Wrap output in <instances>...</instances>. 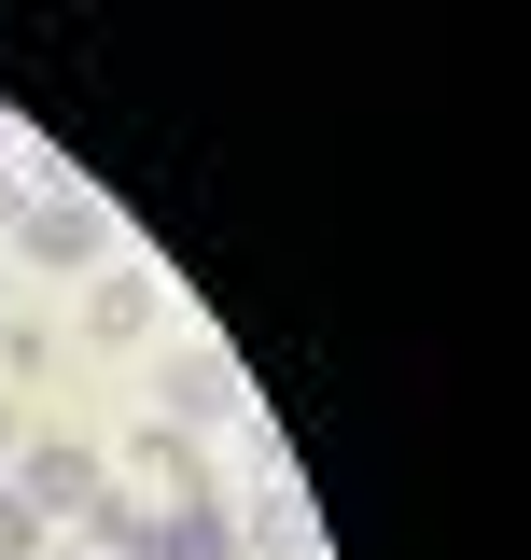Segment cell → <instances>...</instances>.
<instances>
[{
	"instance_id": "cell-1",
	"label": "cell",
	"mask_w": 531,
	"mask_h": 560,
	"mask_svg": "<svg viewBox=\"0 0 531 560\" xmlns=\"http://www.w3.org/2000/svg\"><path fill=\"white\" fill-rule=\"evenodd\" d=\"M14 253H28L43 280H98L127 238H113V210L84 197V183H28V210H14Z\"/></svg>"
},
{
	"instance_id": "cell-2",
	"label": "cell",
	"mask_w": 531,
	"mask_h": 560,
	"mask_svg": "<svg viewBox=\"0 0 531 560\" xmlns=\"http://www.w3.org/2000/svg\"><path fill=\"white\" fill-rule=\"evenodd\" d=\"M0 477H14V504H28L43 533H70V518L113 490V448H98V434H43V448H14Z\"/></svg>"
},
{
	"instance_id": "cell-3",
	"label": "cell",
	"mask_w": 531,
	"mask_h": 560,
	"mask_svg": "<svg viewBox=\"0 0 531 560\" xmlns=\"http://www.w3.org/2000/svg\"><path fill=\"white\" fill-rule=\"evenodd\" d=\"M238 407H252V393H238V364H224L210 337H182L168 364H154V420H168V434H210V420H238Z\"/></svg>"
},
{
	"instance_id": "cell-4",
	"label": "cell",
	"mask_w": 531,
	"mask_h": 560,
	"mask_svg": "<svg viewBox=\"0 0 531 560\" xmlns=\"http://www.w3.org/2000/svg\"><path fill=\"white\" fill-rule=\"evenodd\" d=\"M127 490H154V504H210V434H168V420H140V448L113 463Z\"/></svg>"
},
{
	"instance_id": "cell-5",
	"label": "cell",
	"mask_w": 531,
	"mask_h": 560,
	"mask_svg": "<svg viewBox=\"0 0 531 560\" xmlns=\"http://www.w3.org/2000/svg\"><path fill=\"white\" fill-rule=\"evenodd\" d=\"M154 518H168V504H154V490H127V477H113V490H98V504H84V518H70V547H84V560H154Z\"/></svg>"
},
{
	"instance_id": "cell-6",
	"label": "cell",
	"mask_w": 531,
	"mask_h": 560,
	"mask_svg": "<svg viewBox=\"0 0 531 560\" xmlns=\"http://www.w3.org/2000/svg\"><path fill=\"white\" fill-rule=\"evenodd\" d=\"M224 533H238V560H308V490L266 463V490L238 504V518H224Z\"/></svg>"
},
{
	"instance_id": "cell-7",
	"label": "cell",
	"mask_w": 531,
	"mask_h": 560,
	"mask_svg": "<svg viewBox=\"0 0 531 560\" xmlns=\"http://www.w3.org/2000/svg\"><path fill=\"white\" fill-rule=\"evenodd\" d=\"M154 308H168V294H154V267H127V253H113V267H98V294H84V337L140 350V337H154Z\"/></svg>"
},
{
	"instance_id": "cell-8",
	"label": "cell",
	"mask_w": 531,
	"mask_h": 560,
	"mask_svg": "<svg viewBox=\"0 0 531 560\" xmlns=\"http://www.w3.org/2000/svg\"><path fill=\"white\" fill-rule=\"evenodd\" d=\"M154 560H238L224 504H168V518H154Z\"/></svg>"
},
{
	"instance_id": "cell-9",
	"label": "cell",
	"mask_w": 531,
	"mask_h": 560,
	"mask_svg": "<svg viewBox=\"0 0 531 560\" xmlns=\"http://www.w3.org/2000/svg\"><path fill=\"white\" fill-rule=\"evenodd\" d=\"M43 547H57V533H43V518L14 504V477H0V560H43Z\"/></svg>"
},
{
	"instance_id": "cell-10",
	"label": "cell",
	"mask_w": 531,
	"mask_h": 560,
	"mask_svg": "<svg viewBox=\"0 0 531 560\" xmlns=\"http://www.w3.org/2000/svg\"><path fill=\"white\" fill-rule=\"evenodd\" d=\"M0 378H43V323H14V308H0Z\"/></svg>"
},
{
	"instance_id": "cell-11",
	"label": "cell",
	"mask_w": 531,
	"mask_h": 560,
	"mask_svg": "<svg viewBox=\"0 0 531 560\" xmlns=\"http://www.w3.org/2000/svg\"><path fill=\"white\" fill-rule=\"evenodd\" d=\"M0 168H28V140H14V113H0Z\"/></svg>"
},
{
	"instance_id": "cell-12",
	"label": "cell",
	"mask_w": 531,
	"mask_h": 560,
	"mask_svg": "<svg viewBox=\"0 0 531 560\" xmlns=\"http://www.w3.org/2000/svg\"><path fill=\"white\" fill-rule=\"evenodd\" d=\"M14 448H28V434H14V393H0V463H14Z\"/></svg>"
},
{
	"instance_id": "cell-13",
	"label": "cell",
	"mask_w": 531,
	"mask_h": 560,
	"mask_svg": "<svg viewBox=\"0 0 531 560\" xmlns=\"http://www.w3.org/2000/svg\"><path fill=\"white\" fill-rule=\"evenodd\" d=\"M43 560H84V547H70V533H57V547H43Z\"/></svg>"
},
{
	"instance_id": "cell-14",
	"label": "cell",
	"mask_w": 531,
	"mask_h": 560,
	"mask_svg": "<svg viewBox=\"0 0 531 560\" xmlns=\"http://www.w3.org/2000/svg\"><path fill=\"white\" fill-rule=\"evenodd\" d=\"M0 308H14V294H0Z\"/></svg>"
}]
</instances>
